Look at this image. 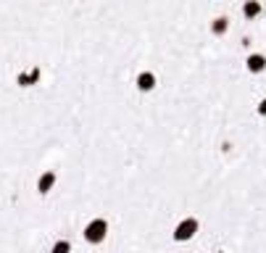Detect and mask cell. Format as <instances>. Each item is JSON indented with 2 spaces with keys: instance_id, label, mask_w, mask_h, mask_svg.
<instances>
[{
  "instance_id": "4",
  "label": "cell",
  "mask_w": 266,
  "mask_h": 253,
  "mask_svg": "<svg viewBox=\"0 0 266 253\" xmlns=\"http://www.w3.org/2000/svg\"><path fill=\"white\" fill-rule=\"evenodd\" d=\"M40 79H42V66L34 63L32 69H21L19 74H16L13 84H16V87H21V90H29V87H34V84H40Z\"/></svg>"
},
{
  "instance_id": "5",
  "label": "cell",
  "mask_w": 266,
  "mask_h": 253,
  "mask_svg": "<svg viewBox=\"0 0 266 253\" xmlns=\"http://www.w3.org/2000/svg\"><path fill=\"white\" fill-rule=\"evenodd\" d=\"M134 87H137V92L148 95V92H153L155 87H158V74L150 71V69L137 71V77H134Z\"/></svg>"
},
{
  "instance_id": "6",
  "label": "cell",
  "mask_w": 266,
  "mask_h": 253,
  "mask_svg": "<svg viewBox=\"0 0 266 253\" xmlns=\"http://www.w3.org/2000/svg\"><path fill=\"white\" fill-rule=\"evenodd\" d=\"M245 69H248V74H264L266 71V55L264 53H251L245 58Z\"/></svg>"
},
{
  "instance_id": "2",
  "label": "cell",
  "mask_w": 266,
  "mask_h": 253,
  "mask_svg": "<svg viewBox=\"0 0 266 253\" xmlns=\"http://www.w3.org/2000/svg\"><path fill=\"white\" fill-rule=\"evenodd\" d=\"M198 232H200V219L195 214H185V217H179L174 222L171 240L177 243V246H190V243L198 238Z\"/></svg>"
},
{
  "instance_id": "3",
  "label": "cell",
  "mask_w": 266,
  "mask_h": 253,
  "mask_svg": "<svg viewBox=\"0 0 266 253\" xmlns=\"http://www.w3.org/2000/svg\"><path fill=\"white\" fill-rule=\"evenodd\" d=\"M56 185H58L56 169H42L37 174V180H34V193H37V198H48V195L56 190Z\"/></svg>"
},
{
  "instance_id": "10",
  "label": "cell",
  "mask_w": 266,
  "mask_h": 253,
  "mask_svg": "<svg viewBox=\"0 0 266 253\" xmlns=\"http://www.w3.org/2000/svg\"><path fill=\"white\" fill-rule=\"evenodd\" d=\"M256 114H259V116H266V98L259 100V106H256Z\"/></svg>"
},
{
  "instance_id": "7",
  "label": "cell",
  "mask_w": 266,
  "mask_h": 253,
  "mask_svg": "<svg viewBox=\"0 0 266 253\" xmlns=\"http://www.w3.org/2000/svg\"><path fill=\"white\" fill-rule=\"evenodd\" d=\"M264 13V3L261 0H245L243 3V18L245 21H256Z\"/></svg>"
},
{
  "instance_id": "12",
  "label": "cell",
  "mask_w": 266,
  "mask_h": 253,
  "mask_svg": "<svg viewBox=\"0 0 266 253\" xmlns=\"http://www.w3.org/2000/svg\"><path fill=\"white\" fill-rule=\"evenodd\" d=\"M79 3H82V0H79Z\"/></svg>"
},
{
  "instance_id": "1",
  "label": "cell",
  "mask_w": 266,
  "mask_h": 253,
  "mask_svg": "<svg viewBox=\"0 0 266 253\" xmlns=\"http://www.w3.org/2000/svg\"><path fill=\"white\" fill-rule=\"evenodd\" d=\"M108 235H111V222H108V217H103V214H95V217H90L82 224V243L90 248L106 246Z\"/></svg>"
},
{
  "instance_id": "9",
  "label": "cell",
  "mask_w": 266,
  "mask_h": 253,
  "mask_svg": "<svg viewBox=\"0 0 266 253\" xmlns=\"http://www.w3.org/2000/svg\"><path fill=\"white\" fill-rule=\"evenodd\" d=\"M74 251H77V246L69 238H56L48 248V253H74Z\"/></svg>"
},
{
  "instance_id": "8",
  "label": "cell",
  "mask_w": 266,
  "mask_h": 253,
  "mask_svg": "<svg viewBox=\"0 0 266 253\" xmlns=\"http://www.w3.org/2000/svg\"><path fill=\"white\" fill-rule=\"evenodd\" d=\"M211 34L214 37H224L227 32H229V16H214L211 18Z\"/></svg>"
},
{
  "instance_id": "11",
  "label": "cell",
  "mask_w": 266,
  "mask_h": 253,
  "mask_svg": "<svg viewBox=\"0 0 266 253\" xmlns=\"http://www.w3.org/2000/svg\"><path fill=\"white\" fill-rule=\"evenodd\" d=\"M214 253H229V251H224V248H216Z\"/></svg>"
}]
</instances>
